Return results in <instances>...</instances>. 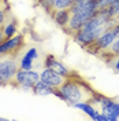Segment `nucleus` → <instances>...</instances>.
Listing matches in <instances>:
<instances>
[{"label": "nucleus", "instance_id": "nucleus-1", "mask_svg": "<svg viewBox=\"0 0 119 121\" xmlns=\"http://www.w3.org/2000/svg\"><path fill=\"white\" fill-rule=\"evenodd\" d=\"M93 94L95 92L83 81L71 78V76H70L63 81V84L59 88L55 90L53 96L59 98L60 100H64L67 105L74 106L75 103H78L81 100H89L93 96Z\"/></svg>", "mask_w": 119, "mask_h": 121}, {"label": "nucleus", "instance_id": "nucleus-2", "mask_svg": "<svg viewBox=\"0 0 119 121\" xmlns=\"http://www.w3.org/2000/svg\"><path fill=\"white\" fill-rule=\"evenodd\" d=\"M18 69L19 63L14 55H8L7 58H0V87L11 85Z\"/></svg>", "mask_w": 119, "mask_h": 121}, {"label": "nucleus", "instance_id": "nucleus-3", "mask_svg": "<svg viewBox=\"0 0 119 121\" xmlns=\"http://www.w3.org/2000/svg\"><path fill=\"white\" fill-rule=\"evenodd\" d=\"M40 80V72L34 69H18V72L15 73L14 81L11 85L18 87L23 91H32L33 85Z\"/></svg>", "mask_w": 119, "mask_h": 121}, {"label": "nucleus", "instance_id": "nucleus-4", "mask_svg": "<svg viewBox=\"0 0 119 121\" xmlns=\"http://www.w3.org/2000/svg\"><path fill=\"white\" fill-rule=\"evenodd\" d=\"M115 39H116V33L114 32V29H112V26H111V28L105 29L104 32L96 39V41L88 48V51H89L90 54H99V55H100L101 52L107 51V50L111 47L112 43L115 41Z\"/></svg>", "mask_w": 119, "mask_h": 121}, {"label": "nucleus", "instance_id": "nucleus-5", "mask_svg": "<svg viewBox=\"0 0 119 121\" xmlns=\"http://www.w3.org/2000/svg\"><path fill=\"white\" fill-rule=\"evenodd\" d=\"M90 102L95 105H99L100 107V112L103 113H107V114H112L115 116L116 118L119 120V102L114 100V99L108 98V96H104L101 94H93V96L89 99Z\"/></svg>", "mask_w": 119, "mask_h": 121}, {"label": "nucleus", "instance_id": "nucleus-6", "mask_svg": "<svg viewBox=\"0 0 119 121\" xmlns=\"http://www.w3.org/2000/svg\"><path fill=\"white\" fill-rule=\"evenodd\" d=\"M25 44V36L22 33H18L12 37L4 39L0 43V56H7V55H15Z\"/></svg>", "mask_w": 119, "mask_h": 121}, {"label": "nucleus", "instance_id": "nucleus-7", "mask_svg": "<svg viewBox=\"0 0 119 121\" xmlns=\"http://www.w3.org/2000/svg\"><path fill=\"white\" fill-rule=\"evenodd\" d=\"M40 80H43L44 83H47L48 85H51L53 88H59L63 84V81L66 80V77L51 68H44L40 72Z\"/></svg>", "mask_w": 119, "mask_h": 121}, {"label": "nucleus", "instance_id": "nucleus-8", "mask_svg": "<svg viewBox=\"0 0 119 121\" xmlns=\"http://www.w3.org/2000/svg\"><path fill=\"white\" fill-rule=\"evenodd\" d=\"M44 66L45 68H51V69H53V70H56L58 73H60L62 76H64L66 78L73 74V72L67 68L63 62L58 60V58H56L53 54H48L44 58Z\"/></svg>", "mask_w": 119, "mask_h": 121}, {"label": "nucleus", "instance_id": "nucleus-9", "mask_svg": "<svg viewBox=\"0 0 119 121\" xmlns=\"http://www.w3.org/2000/svg\"><path fill=\"white\" fill-rule=\"evenodd\" d=\"M40 58V54L38 50L36 47H30L26 50V52L23 54L22 56L19 58L18 63H19V68L21 69H33L34 68V62Z\"/></svg>", "mask_w": 119, "mask_h": 121}, {"label": "nucleus", "instance_id": "nucleus-10", "mask_svg": "<svg viewBox=\"0 0 119 121\" xmlns=\"http://www.w3.org/2000/svg\"><path fill=\"white\" fill-rule=\"evenodd\" d=\"M73 107H75V109L83 112L86 116H89L90 118L95 120V121H97V117H99V114H100V110H97L90 100H81V102L75 103Z\"/></svg>", "mask_w": 119, "mask_h": 121}, {"label": "nucleus", "instance_id": "nucleus-11", "mask_svg": "<svg viewBox=\"0 0 119 121\" xmlns=\"http://www.w3.org/2000/svg\"><path fill=\"white\" fill-rule=\"evenodd\" d=\"M52 18H53V21H55V23H56L59 28L66 29L67 26H68L70 18H71V11H70V8L56 10V11H53Z\"/></svg>", "mask_w": 119, "mask_h": 121}, {"label": "nucleus", "instance_id": "nucleus-12", "mask_svg": "<svg viewBox=\"0 0 119 121\" xmlns=\"http://www.w3.org/2000/svg\"><path fill=\"white\" fill-rule=\"evenodd\" d=\"M55 90H56V88L48 85V84L44 83L43 80H38L37 83L33 85L32 92H33L34 95H38V96H48V95H53Z\"/></svg>", "mask_w": 119, "mask_h": 121}, {"label": "nucleus", "instance_id": "nucleus-13", "mask_svg": "<svg viewBox=\"0 0 119 121\" xmlns=\"http://www.w3.org/2000/svg\"><path fill=\"white\" fill-rule=\"evenodd\" d=\"M1 29H3V35H4V37H12L15 35H18V23L15 19L12 18H8L6 23L1 26Z\"/></svg>", "mask_w": 119, "mask_h": 121}, {"label": "nucleus", "instance_id": "nucleus-14", "mask_svg": "<svg viewBox=\"0 0 119 121\" xmlns=\"http://www.w3.org/2000/svg\"><path fill=\"white\" fill-rule=\"evenodd\" d=\"M10 13H8V6L6 0H0V28L6 23L8 18H10Z\"/></svg>", "mask_w": 119, "mask_h": 121}, {"label": "nucleus", "instance_id": "nucleus-15", "mask_svg": "<svg viewBox=\"0 0 119 121\" xmlns=\"http://www.w3.org/2000/svg\"><path fill=\"white\" fill-rule=\"evenodd\" d=\"M53 10H64V8H70L73 6L74 0H51Z\"/></svg>", "mask_w": 119, "mask_h": 121}, {"label": "nucleus", "instance_id": "nucleus-16", "mask_svg": "<svg viewBox=\"0 0 119 121\" xmlns=\"http://www.w3.org/2000/svg\"><path fill=\"white\" fill-rule=\"evenodd\" d=\"M38 6L44 10L45 13H48V14H52L53 11V7H52V3H51V0H40L38 1Z\"/></svg>", "mask_w": 119, "mask_h": 121}, {"label": "nucleus", "instance_id": "nucleus-17", "mask_svg": "<svg viewBox=\"0 0 119 121\" xmlns=\"http://www.w3.org/2000/svg\"><path fill=\"white\" fill-rule=\"evenodd\" d=\"M108 10H110V13L114 18H118L119 15V0H114L111 4L108 6Z\"/></svg>", "mask_w": 119, "mask_h": 121}, {"label": "nucleus", "instance_id": "nucleus-18", "mask_svg": "<svg viewBox=\"0 0 119 121\" xmlns=\"http://www.w3.org/2000/svg\"><path fill=\"white\" fill-rule=\"evenodd\" d=\"M114 0H97V4H99V10L100 8H104V7H108Z\"/></svg>", "mask_w": 119, "mask_h": 121}, {"label": "nucleus", "instance_id": "nucleus-19", "mask_svg": "<svg viewBox=\"0 0 119 121\" xmlns=\"http://www.w3.org/2000/svg\"><path fill=\"white\" fill-rule=\"evenodd\" d=\"M111 66H112V69H114L115 72H118L119 73V56H115V58L112 59Z\"/></svg>", "mask_w": 119, "mask_h": 121}, {"label": "nucleus", "instance_id": "nucleus-20", "mask_svg": "<svg viewBox=\"0 0 119 121\" xmlns=\"http://www.w3.org/2000/svg\"><path fill=\"white\" fill-rule=\"evenodd\" d=\"M4 35H3V29H1V28H0V43H1V41H3V40H4Z\"/></svg>", "mask_w": 119, "mask_h": 121}, {"label": "nucleus", "instance_id": "nucleus-21", "mask_svg": "<svg viewBox=\"0 0 119 121\" xmlns=\"http://www.w3.org/2000/svg\"><path fill=\"white\" fill-rule=\"evenodd\" d=\"M7 118H4V117H0V121H6Z\"/></svg>", "mask_w": 119, "mask_h": 121}, {"label": "nucleus", "instance_id": "nucleus-22", "mask_svg": "<svg viewBox=\"0 0 119 121\" xmlns=\"http://www.w3.org/2000/svg\"><path fill=\"white\" fill-rule=\"evenodd\" d=\"M116 19H118V22H119V15H118V18H116Z\"/></svg>", "mask_w": 119, "mask_h": 121}, {"label": "nucleus", "instance_id": "nucleus-23", "mask_svg": "<svg viewBox=\"0 0 119 121\" xmlns=\"http://www.w3.org/2000/svg\"><path fill=\"white\" fill-rule=\"evenodd\" d=\"M34 1H37V3H38V1H40V0H34Z\"/></svg>", "mask_w": 119, "mask_h": 121}]
</instances>
